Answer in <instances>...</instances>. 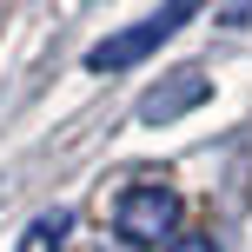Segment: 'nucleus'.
<instances>
[{
  "label": "nucleus",
  "instance_id": "obj_1",
  "mask_svg": "<svg viewBox=\"0 0 252 252\" xmlns=\"http://www.w3.org/2000/svg\"><path fill=\"white\" fill-rule=\"evenodd\" d=\"M179 219H186V199H179V186H166V179H139V186H126L120 206H113V232H120L126 246L173 239Z\"/></svg>",
  "mask_w": 252,
  "mask_h": 252
},
{
  "label": "nucleus",
  "instance_id": "obj_2",
  "mask_svg": "<svg viewBox=\"0 0 252 252\" xmlns=\"http://www.w3.org/2000/svg\"><path fill=\"white\" fill-rule=\"evenodd\" d=\"M186 20H192V7L179 0V7H159V13H146V20H133L126 33H106L100 47H87V73H126V66H139L153 47H166Z\"/></svg>",
  "mask_w": 252,
  "mask_h": 252
},
{
  "label": "nucleus",
  "instance_id": "obj_3",
  "mask_svg": "<svg viewBox=\"0 0 252 252\" xmlns=\"http://www.w3.org/2000/svg\"><path fill=\"white\" fill-rule=\"evenodd\" d=\"M206 93H213V80H206L199 66H179V73L166 80V87H153L146 100H139V120H146V126H166V120L192 113V106H199Z\"/></svg>",
  "mask_w": 252,
  "mask_h": 252
},
{
  "label": "nucleus",
  "instance_id": "obj_4",
  "mask_svg": "<svg viewBox=\"0 0 252 252\" xmlns=\"http://www.w3.org/2000/svg\"><path fill=\"white\" fill-rule=\"evenodd\" d=\"M66 232H73V213H66V206H53V213H40L33 226L20 232V246H13V252H60Z\"/></svg>",
  "mask_w": 252,
  "mask_h": 252
},
{
  "label": "nucleus",
  "instance_id": "obj_5",
  "mask_svg": "<svg viewBox=\"0 0 252 252\" xmlns=\"http://www.w3.org/2000/svg\"><path fill=\"white\" fill-rule=\"evenodd\" d=\"M166 252H219V246H213V239H199V232H192V239H173Z\"/></svg>",
  "mask_w": 252,
  "mask_h": 252
}]
</instances>
